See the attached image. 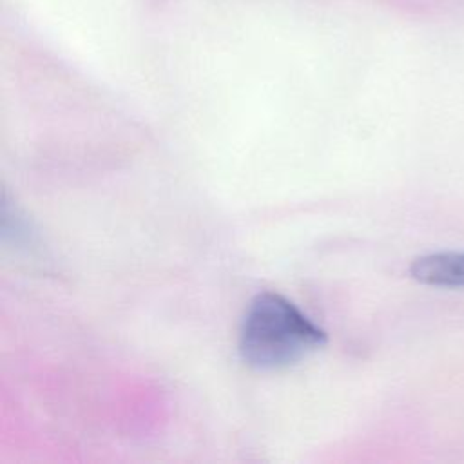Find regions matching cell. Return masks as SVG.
<instances>
[{
  "mask_svg": "<svg viewBox=\"0 0 464 464\" xmlns=\"http://www.w3.org/2000/svg\"><path fill=\"white\" fill-rule=\"evenodd\" d=\"M328 337L290 299L276 292L257 294L243 317L239 353L259 372L290 368L326 344Z\"/></svg>",
  "mask_w": 464,
  "mask_h": 464,
  "instance_id": "1",
  "label": "cell"
},
{
  "mask_svg": "<svg viewBox=\"0 0 464 464\" xmlns=\"http://www.w3.org/2000/svg\"><path fill=\"white\" fill-rule=\"evenodd\" d=\"M410 276L428 286L464 288V252L444 250L411 261Z\"/></svg>",
  "mask_w": 464,
  "mask_h": 464,
  "instance_id": "2",
  "label": "cell"
}]
</instances>
